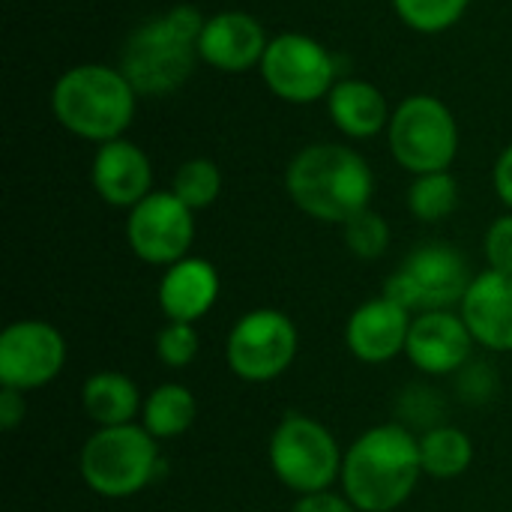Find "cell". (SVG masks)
I'll return each instance as SVG.
<instances>
[{
	"label": "cell",
	"mask_w": 512,
	"mask_h": 512,
	"mask_svg": "<svg viewBox=\"0 0 512 512\" xmlns=\"http://www.w3.org/2000/svg\"><path fill=\"white\" fill-rule=\"evenodd\" d=\"M171 192L189 207V210H207L210 204H216V198L222 195V171L213 159L207 156H192L186 159L171 180Z\"/></svg>",
	"instance_id": "24"
},
{
	"label": "cell",
	"mask_w": 512,
	"mask_h": 512,
	"mask_svg": "<svg viewBox=\"0 0 512 512\" xmlns=\"http://www.w3.org/2000/svg\"><path fill=\"white\" fill-rule=\"evenodd\" d=\"M162 441L141 423L96 429L78 456L84 486L105 501H126L153 486L162 471Z\"/></svg>",
	"instance_id": "5"
},
{
	"label": "cell",
	"mask_w": 512,
	"mask_h": 512,
	"mask_svg": "<svg viewBox=\"0 0 512 512\" xmlns=\"http://www.w3.org/2000/svg\"><path fill=\"white\" fill-rule=\"evenodd\" d=\"M492 186H495V195L504 201V207L512 213V144H507V147L501 150V156L495 159Z\"/></svg>",
	"instance_id": "33"
},
{
	"label": "cell",
	"mask_w": 512,
	"mask_h": 512,
	"mask_svg": "<svg viewBox=\"0 0 512 512\" xmlns=\"http://www.w3.org/2000/svg\"><path fill=\"white\" fill-rule=\"evenodd\" d=\"M258 72L267 90L288 105L321 102L339 81L333 54L309 33L273 36Z\"/></svg>",
	"instance_id": "10"
},
{
	"label": "cell",
	"mask_w": 512,
	"mask_h": 512,
	"mask_svg": "<svg viewBox=\"0 0 512 512\" xmlns=\"http://www.w3.org/2000/svg\"><path fill=\"white\" fill-rule=\"evenodd\" d=\"M324 102H327L330 123L345 138H354V141L375 138V135L387 132L390 117H393L384 90L363 78L336 81V87L330 90V96Z\"/></svg>",
	"instance_id": "19"
},
{
	"label": "cell",
	"mask_w": 512,
	"mask_h": 512,
	"mask_svg": "<svg viewBox=\"0 0 512 512\" xmlns=\"http://www.w3.org/2000/svg\"><path fill=\"white\" fill-rule=\"evenodd\" d=\"M387 144L396 165L414 177L450 171L459 156V123L444 99L414 93L396 105L387 126Z\"/></svg>",
	"instance_id": "7"
},
{
	"label": "cell",
	"mask_w": 512,
	"mask_h": 512,
	"mask_svg": "<svg viewBox=\"0 0 512 512\" xmlns=\"http://www.w3.org/2000/svg\"><path fill=\"white\" fill-rule=\"evenodd\" d=\"M267 45H270V36L255 15L243 9H222V12L207 15L201 39H198V54H201V63L225 75H240V72L261 66Z\"/></svg>",
	"instance_id": "14"
},
{
	"label": "cell",
	"mask_w": 512,
	"mask_h": 512,
	"mask_svg": "<svg viewBox=\"0 0 512 512\" xmlns=\"http://www.w3.org/2000/svg\"><path fill=\"white\" fill-rule=\"evenodd\" d=\"M396 411L402 417L399 423L408 426V429L411 426H423V432H429L435 426H444V402L429 387H411V390H405L402 399H399V405H396Z\"/></svg>",
	"instance_id": "28"
},
{
	"label": "cell",
	"mask_w": 512,
	"mask_h": 512,
	"mask_svg": "<svg viewBox=\"0 0 512 512\" xmlns=\"http://www.w3.org/2000/svg\"><path fill=\"white\" fill-rule=\"evenodd\" d=\"M300 351V333L291 315L279 309H252L234 321L225 339V363L246 384L282 378Z\"/></svg>",
	"instance_id": "9"
},
{
	"label": "cell",
	"mask_w": 512,
	"mask_h": 512,
	"mask_svg": "<svg viewBox=\"0 0 512 512\" xmlns=\"http://www.w3.org/2000/svg\"><path fill=\"white\" fill-rule=\"evenodd\" d=\"M423 474L432 480H456L474 465V441L459 426H435L420 435Z\"/></svg>",
	"instance_id": "22"
},
{
	"label": "cell",
	"mask_w": 512,
	"mask_h": 512,
	"mask_svg": "<svg viewBox=\"0 0 512 512\" xmlns=\"http://www.w3.org/2000/svg\"><path fill=\"white\" fill-rule=\"evenodd\" d=\"M195 417H198V402H195L192 390L186 384L165 381L144 396L138 423L156 441H171V438L186 435L195 426Z\"/></svg>",
	"instance_id": "21"
},
{
	"label": "cell",
	"mask_w": 512,
	"mask_h": 512,
	"mask_svg": "<svg viewBox=\"0 0 512 512\" xmlns=\"http://www.w3.org/2000/svg\"><path fill=\"white\" fill-rule=\"evenodd\" d=\"M399 21L417 33H444L462 21L471 0H390Z\"/></svg>",
	"instance_id": "25"
},
{
	"label": "cell",
	"mask_w": 512,
	"mask_h": 512,
	"mask_svg": "<svg viewBox=\"0 0 512 512\" xmlns=\"http://www.w3.org/2000/svg\"><path fill=\"white\" fill-rule=\"evenodd\" d=\"M459 315L474 342L492 354H512V276L483 270L471 279Z\"/></svg>",
	"instance_id": "17"
},
{
	"label": "cell",
	"mask_w": 512,
	"mask_h": 512,
	"mask_svg": "<svg viewBox=\"0 0 512 512\" xmlns=\"http://www.w3.org/2000/svg\"><path fill=\"white\" fill-rule=\"evenodd\" d=\"M219 288V270L207 258L186 255L183 261L165 267L156 288V300L168 321L195 324L216 306Z\"/></svg>",
	"instance_id": "18"
},
{
	"label": "cell",
	"mask_w": 512,
	"mask_h": 512,
	"mask_svg": "<svg viewBox=\"0 0 512 512\" xmlns=\"http://www.w3.org/2000/svg\"><path fill=\"white\" fill-rule=\"evenodd\" d=\"M285 192L309 219L345 225L357 213L369 210L375 174L354 147L318 141L291 156L285 168Z\"/></svg>",
	"instance_id": "2"
},
{
	"label": "cell",
	"mask_w": 512,
	"mask_h": 512,
	"mask_svg": "<svg viewBox=\"0 0 512 512\" xmlns=\"http://www.w3.org/2000/svg\"><path fill=\"white\" fill-rule=\"evenodd\" d=\"M66 366L63 333L39 318L12 321L0 333V387L21 393L48 387Z\"/></svg>",
	"instance_id": "12"
},
{
	"label": "cell",
	"mask_w": 512,
	"mask_h": 512,
	"mask_svg": "<svg viewBox=\"0 0 512 512\" xmlns=\"http://www.w3.org/2000/svg\"><path fill=\"white\" fill-rule=\"evenodd\" d=\"M135 105V87L126 81L120 66L108 63L69 66L51 90L54 120L75 138L93 141L96 147L126 135Z\"/></svg>",
	"instance_id": "4"
},
{
	"label": "cell",
	"mask_w": 512,
	"mask_h": 512,
	"mask_svg": "<svg viewBox=\"0 0 512 512\" xmlns=\"http://www.w3.org/2000/svg\"><path fill=\"white\" fill-rule=\"evenodd\" d=\"M420 477V435L402 423H381L351 441L339 486L360 512H393L414 495Z\"/></svg>",
	"instance_id": "1"
},
{
	"label": "cell",
	"mask_w": 512,
	"mask_h": 512,
	"mask_svg": "<svg viewBox=\"0 0 512 512\" xmlns=\"http://www.w3.org/2000/svg\"><path fill=\"white\" fill-rule=\"evenodd\" d=\"M345 234V246L351 249L354 258L360 261H375L387 252L390 246V225L381 213H375L372 207L357 213L354 219H348L342 225Z\"/></svg>",
	"instance_id": "26"
},
{
	"label": "cell",
	"mask_w": 512,
	"mask_h": 512,
	"mask_svg": "<svg viewBox=\"0 0 512 512\" xmlns=\"http://www.w3.org/2000/svg\"><path fill=\"white\" fill-rule=\"evenodd\" d=\"M267 462L276 480L288 492L303 498L330 492L339 483L345 453L336 435L321 420L300 411H288L270 435Z\"/></svg>",
	"instance_id": "6"
},
{
	"label": "cell",
	"mask_w": 512,
	"mask_h": 512,
	"mask_svg": "<svg viewBox=\"0 0 512 512\" xmlns=\"http://www.w3.org/2000/svg\"><path fill=\"white\" fill-rule=\"evenodd\" d=\"M156 360L165 369H186L195 363L201 339L195 324H180V321H168L159 333H156Z\"/></svg>",
	"instance_id": "27"
},
{
	"label": "cell",
	"mask_w": 512,
	"mask_h": 512,
	"mask_svg": "<svg viewBox=\"0 0 512 512\" xmlns=\"http://www.w3.org/2000/svg\"><path fill=\"white\" fill-rule=\"evenodd\" d=\"M453 378H456V393L465 405H486L498 393V372L486 360H468Z\"/></svg>",
	"instance_id": "29"
},
{
	"label": "cell",
	"mask_w": 512,
	"mask_h": 512,
	"mask_svg": "<svg viewBox=\"0 0 512 512\" xmlns=\"http://www.w3.org/2000/svg\"><path fill=\"white\" fill-rule=\"evenodd\" d=\"M474 336L459 315V309H438L414 315L405 357L411 366L432 378L456 375L468 360H474Z\"/></svg>",
	"instance_id": "13"
},
{
	"label": "cell",
	"mask_w": 512,
	"mask_h": 512,
	"mask_svg": "<svg viewBox=\"0 0 512 512\" xmlns=\"http://www.w3.org/2000/svg\"><path fill=\"white\" fill-rule=\"evenodd\" d=\"M291 512H360L345 495L330 492H318V495H303L294 501Z\"/></svg>",
	"instance_id": "31"
},
{
	"label": "cell",
	"mask_w": 512,
	"mask_h": 512,
	"mask_svg": "<svg viewBox=\"0 0 512 512\" xmlns=\"http://www.w3.org/2000/svg\"><path fill=\"white\" fill-rule=\"evenodd\" d=\"M126 240L138 261L150 267H171L183 261L195 243V210H189L171 189H153L129 210Z\"/></svg>",
	"instance_id": "11"
},
{
	"label": "cell",
	"mask_w": 512,
	"mask_h": 512,
	"mask_svg": "<svg viewBox=\"0 0 512 512\" xmlns=\"http://www.w3.org/2000/svg\"><path fill=\"white\" fill-rule=\"evenodd\" d=\"M90 183L108 207L132 210L153 192L150 156L129 138L105 141L90 162Z\"/></svg>",
	"instance_id": "16"
},
{
	"label": "cell",
	"mask_w": 512,
	"mask_h": 512,
	"mask_svg": "<svg viewBox=\"0 0 512 512\" xmlns=\"http://www.w3.org/2000/svg\"><path fill=\"white\" fill-rule=\"evenodd\" d=\"M483 252H486V264L489 270L498 273H510L512 276V213L498 216L483 240Z\"/></svg>",
	"instance_id": "30"
},
{
	"label": "cell",
	"mask_w": 512,
	"mask_h": 512,
	"mask_svg": "<svg viewBox=\"0 0 512 512\" xmlns=\"http://www.w3.org/2000/svg\"><path fill=\"white\" fill-rule=\"evenodd\" d=\"M207 15L195 6H171L144 18L120 45V72L144 99L177 93L195 72L201 54L198 39Z\"/></svg>",
	"instance_id": "3"
},
{
	"label": "cell",
	"mask_w": 512,
	"mask_h": 512,
	"mask_svg": "<svg viewBox=\"0 0 512 512\" xmlns=\"http://www.w3.org/2000/svg\"><path fill=\"white\" fill-rule=\"evenodd\" d=\"M414 315L405 312L390 297H375L360 303L345 324V345L354 360L366 366H381L405 354Z\"/></svg>",
	"instance_id": "15"
},
{
	"label": "cell",
	"mask_w": 512,
	"mask_h": 512,
	"mask_svg": "<svg viewBox=\"0 0 512 512\" xmlns=\"http://www.w3.org/2000/svg\"><path fill=\"white\" fill-rule=\"evenodd\" d=\"M81 408L96 429H108V426L138 423L144 399L129 375L105 369V372H93L81 384Z\"/></svg>",
	"instance_id": "20"
},
{
	"label": "cell",
	"mask_w": 512,
	"mask_h": 512,
	"mask_svg": "<svg viewBox=\"0 0 512 512\" xmlns=\"http://www.w3.org/2000/svg\"><path fill=\"white\" fill-rule=\"evenodd\" d=\"M459 207V180L450 171L420 174L408 186V210L420 222H444Z\"/></svg>",
	"instance_id": "23"
},
{
	"label": "cell",
	"mask_w": 512,
	"mask_h": 512,
	"mask_svg": "<svg viewBox=\"0 0 512 512\" xmlns=\"http://www.w3.org/2000/svg\"><path fill=\"white\" fill-rule=\"evenodd\" d=\"M27 417V399L21 390L12 387H0V429L3 432H15Z\"/></svg>",
	"instance_id": "32"
},
{
	"label": "cell",
	"mask_w": 512,
	"mask_h": 512,
	"mask_svg": "<svg viewBox=\"0 0 512 512\" xmlns=\"http://www.w3.org/2000/svg\"><path fill=\"white\" fill-rule=\"evenodd\" d=\"M471 279L474 276L465 255L450 243L432 240L417 246L399 264V270L384 282V297L411 315L459 309Z\"/></svg>",
	"instance_id": "8"
}]
</instances>
